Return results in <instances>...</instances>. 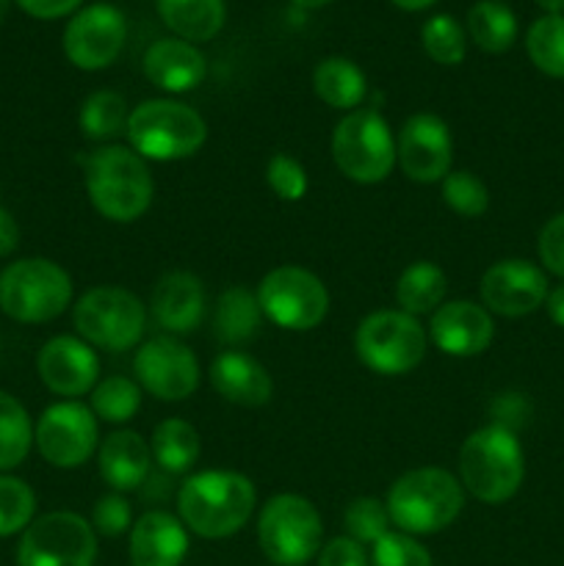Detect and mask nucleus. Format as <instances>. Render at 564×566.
Here are the masks:
<instances>
[{
    "label": "nucleus",
    "instance_id": "473e14b6",
    "mask_svg": "<svg viewBox=\"0 0 564 566\" xmlns=\"http://www.w3.org/2000/svg\"><path fill=\"white\" fill-rule=\"evenodd\" d=\"M142 387L127 376H105L92 390V412L103 423H127L142 409Z\"/></svg>",
    "mask_w": 564,
    "mask_h": 566
},
{
    "label": "nucleus",
    "instance_id": "6e6552de",
    "mask_svg": "<svg viewBox=\"0 0 564 566\" xmlns=\"http://www.w3.org/2000/svg\"><path fill=\"white\" fill-rule=\"evenodd\" d=\"M77 337L103 352H127L138 346L147 329V307L136 293L100 285L83 293L72 307Z\"/></svg>",
    "mask_w": 564,
    "mask_h": 566
},
{
    "label": "nucleus",
    "instance_id": "a18cd8bd",
    "mask_svg": "<svg viewBox=\"0 0 564 566\" xmlns=\"http://www.w3.org/2000/svg\"><path fill=\"white\" fill-rule=\"evenodd\" d=\"M28 17L36 20H59V17L75 14L83 0H14Z\"/></svg>",
    "mask_w": 564,
    "mask_h": 566
},
{
    "label": "nucleus",
    "instance_id": "4be33fe9",
    "mask_svg": "<svg viewBox=\"0 0 564 566\" xmlns=\"http://www.w3.org/2000/svg\"><path fill=\"white\" fill-rule=\"evenodd\" d=\"M133 566H180L188 553V528L169 512H147L130 528Z\"/></svg>",
    "mask_w": 564,
    "mask_h": 566
},
{
    "label": "nucleus",
    "instance_id": "4468645a",
    "mask_svg": "<svg viewBox=\"0 0 564 566\" xmlns=\"http://www.w3.org/2000/svg\"><path fill=\"white\" fill-rule=\"evenodd\" d=\"M133 374L142 390L158 401H186L199 387V363L191 348L171 335L149 337L133 357Z\"/></svg>",
    "mask_w": 564,
    "mask_h": 566
},
{
    "label": "nucleus",
    "instance_id": "f257e3e1",
    "mask_svg": "<svg viewBox=\"0 0 564 566\" xmlns=\"http://www.w3.org/2000/svg\"><path fill=\"white\" fill-rule=\"evenodd\" d=\"M258 506L254 484L236 470H202L182 481L177 512L182 525L202 539H227L238 534Z\"/></svg>",
    "mask_w": 564,
    "mask_h": 566
},
{
    "label": "nucleus",
    "instance_id": "f704fd0d",
    "mask_svg": "<svg viewBox=\"0 0 564 566\" xmlns=\"http://www.w3.org/2000/svg\"><path fill=\"white\" fill-rule=\"evenodd\" d=\"M36 520V492L22 479L0 473V539L22 534Z\"/></svg>",
    "mask_w": 564,
    "mask_h": 566
},
{
    "label": "nucleus",
    "instance_id": "b1692460",
    "mask_svg": "<svg viewBox=\"0 0 564 566\" xmlns=\"http://www.w3.org/2000/svg\"><path fill=\"white\" fill-rule=\"evenodd\" d=\"M208 376L213 390L236 407H265L274 396V381L269 370L243 352L219 354L210 363Z\"/></svg>",
    "mask_w": 564,
    "mask_h": 566
},
{
    "label": "nucleus",
    "instance_id": "4c0bfd02",
    "mask_svg": "<svg viewBox=\"0 0 564 566\" xmlns=\"http://www.w3.org/2000/svg\"><path fill=\"white\" fill-rule=\"evenodd\" d=\"M442 199L448 208L464 219H476L490 208V191L484 182L468 169H451L442 180Z\"/></svg>",
    "mask_w": 564,
    "mask_h": 566
},
{
    "label": "nucleus",
    "instance_id": "5701e85b",
    "mask_svg": "<svg viewBox=\"0 0 564 566\" xmlns=\"http://www.w3.org/2000/svg\"><path fill=\"white\" fill-rule=\"evenodd\" d=\"M97 468L105 484L114 492H119V495L138 490L142 484H147L149 473H153L149 442L138 431H114V434H108L100 442Z\"/></svg>",
    "mask_w": 564,
    "mask_h": 566
},
{
    "label": "nucleus",
    "instance_id": "8fccbe9b",
    "mask_svg": "<svg viewBox=\"0 0 564 566\" xmlns=\"http://www.w3.org/2000/svg\"><path fill=\"white\" fill-rule=\"evenodd\" d=\"M536 6H540L545 14H564V0H536Z\"/></svg>",
    "mask_w": 564,
    "mask_h": 566
},
{
    "label": "nucleus",
    "instance_id": "de8ad7c7",
    "mask_svg": "<svg viewBox=\"0 0 564 566\" xmlns=\"http://www.w3.org/2000/svg\"><path fill=\"white\" fill-rule=\"evenodd\" d=\"M545 310H547V315H551L553 324L562 326V329H564V282H562V285H556V287H551V291H547Z\"/></svg>",
    "mask_w": 564,
    "mask_h": 566
},
{
    "label": "nucleus",
    "instance_id": "20e7f679",
    "mask_svg": "<svg viewBox=\"0 0 564 566\" xmlns=\"http://www.w3.org/2000/svg\"><path fill=\"white\" fill-rule=\"evenodd\" d=\"M525 479V457L518 434L503 426H481L459 448V481L481 503H506Z\"/></svg>",
    "mask_w": 564,
    "mask_h": 566
},
{
    "label": "nucleus",
    "instance_id": "2f4dec72",
    "mask_svg": "<svg viewBox=\"0 0 564 566\" xmlns=\"http://www.w3.org/2000/svg\"><path fill=\"white\" fill-rule=\"evenodd\" d=\"M127 116H130V111H127L125 97L108 92V88H100L83 99L77 125H81L83 136L92 138V142H114L127 133Z\"/></svg>",
    "mask_w": 564,
    "mask_h": 566
},
{
    "label": "nucleus",
    "instance_id": "9b49d317",
    "mask_svg": "<svg viewBox=\"0 0 564 566\" xmlns=\"http://www.w3.org/2000/svg\"><path fill=\"white\" fill-rule=\"evenodd\" d=\"M254 293L263 318L280 329H315L330 313V291L313 271L302 265H280L269 271Z\"/></svg>",
    "mask_w": 564,
    "mask_h": 566
},
{
    "label": "nucleus",
    "instance_id": "423d86ee",
    "mask_svg": "<svg viewBox=\"0 0 564 566\" xmlns=\"http://www.w3.org/2000/svg\"><path fill=\"white\" fill-rule=\"evenodd\" d=\"M72 304V276L48 258H22L0 271V313L17 324H48Z\"/></svg>",
    "mask_w": 564,
    "mask_h": 566
},
{
    "label": "nucleus",
    "instance_id": "9d476101",
    "mask_svg": "<svg viewBox=\"0 0 564 566\" xmlns=\"http://www.w3.org/2000/svg\"><path fill=\"white\" fill-rule=\"evenodd\" d=\"M332 158L359 186L382 182L396 166V138L376 108L348 111L332 133Z\"/></svg>",
    "mask_w": 564,
    "mask_h": 566
},
{
    "label": "nucleus",
    "instance_id": "79ce46f5",
    "mask_svg": "<svg viewBox=\"0 0 564 566\" xmlns=\"http://www.w3.org/2000/svg\"><path fill=\"white\" fill-rule=\"evenodd\" d=\"M536 252H540L542 271L564 280V213L545 221L536 238Z\"/></svg>",
    "mask_w": 564,
    "mask_h": 566
},
{
    "label": "nucleus",
    "instance_id": "c756f323",
    "mask_svg": "<svg viewBox=\"0 0 564 566\" xmlns=\"http://www.w3.org/2000/svg\"><path fill=\"white\" fill-rule=\"evenodd\" d=\"M468 33L476 48L501 55L518 39V17L501 0H479L468 11Z\"/></svg>",
    "mask_w": 564,
    "mask_h": 566
},
{
    "label": "nucleus",
    "instance_id": "a211bd4d",
    "mask_svg": "<svg viewBox=\"0 0 564 566\" xmlns=\"http://www.w3.org/2000/svg\"><path fill=\"white\" fill-rule=\"evenodd\" d=\"M36 374L50 392L75 401L100 381V357L81 337L55 335L39 348Z\"/></svg>",
    "mask_w": 564,
    "mask_h": 566
},
{
    "label": "nucleus",
    "instance_id": "dca6fc26",
    "mask_svg": "<svg viewBox=\"0 0 564 566\" xmlns=\"http://www.w3.org/2000/svg\"><path fill=\"white\" fill-rule=\"evenodd\" d=\"M547 274L536 263L523 258L498 260L481 276V304L492 315L503 318H523L545 307Z\"/></svg>",
    "mask_w": 564,
    "mask_h": 566
},
{
    "label": "nucleus",
    "instance_id": "37998d69",
    "mask_svg": "<svg viewBox=\"0 0 564 566\" xmlns=\"http://www.w3.org/2000/svg\"><path fill=\"white\" fill-rule=\"evenodd\" d=\"M318 566H370L368 547L354 542L352 536H335L318 551Z\"/></svg>",
    "mask_w": 564,
    "mask_h": 566
},
{
    "label": "nucleus",
    "instance_id": "c03bdc74",
    "mask_svg": "<svg viewBox=\"0 0 564 566\" xmlns=\"http://www.w3.org/2000/svg\"><path fill=\"white\" fill-rule=\"evenodd\" d=\"M529 401L520 392H501L492 401V423L503 426V429L514 431V434H518V426H523L529 420Z\"/></svg>",
    "mask_w": 564,
    "mask_h": 566
},
{
    "label": "nucleus",
    "instance_id": "f3484780",
    "mask_svg": "<svg viewBox=\"0 0 564 566\" xmlns=\"http://www.w3.org/2000/svg\"><path fill=\"white\" fill-rule=\"evenodd\" d=\"M396 164L415 182H442L453 164V138L446 122L435 114H415L396 138Z\"/></svg>",
    "mask_w": 564,
    "mask_h": 566
},
{
    "label": "nucleus",
    "instance_id": "393cba45",
    "mask_svg": "<svg viewBox=\"0 0 564 566\" xmlns=\"http://www.w3.org/2000/svg\"><path fill=\"white\" fill-rule=\"evenodd\" d=\"M164 25L182 42H210L224 28V0H158Z\"/></svg>",
    "mask_w": 564,
    "mask_h": 566
},
{
    "label": "nucleus",
    "instance_id": "58836bf2",
    "mask_svg": "<svg viewBox=\"0 0 564 566\" xmlns=\"http://www.w3.org/2000/svg\"><path fill=\"white\" fill-rule=\"evenodd\" d=\"M370 566H435V562L415 536L390 531L370 547Z\"/></svg>",
    "mask_w": 564,
    "mask_h": 566
},
{
    "label": "nucleus",
    "instance_id": "2eb2a0df",
    "mask_svg": "<svg viewBox=\"0 0 564 566\" xmlns=\"http://www.w3.org/2000/svg\"><path fill=\"white\" fill-rule=\"evenodd\" d=\"M125 42L127 20L111 3H94L75 11L64 28L66 59L83 72H97L114 64Z\"/></svg>",
    "mask_w": 564,
    "mask_h": 566
},
{
    "label": "nucleus",
    "instance_id": "f03ea898",
    "mask_svg": "<svg viewBox=\"0 0 564 566\" xmlns=\"http://www.w3.org/2000/svg\"><path fill=\"white\" fill-rule=\"evenodd\" d=\"M86 193L103 219L130 224L153 205V171L130 147L105 144L86 158Z\"/></svg>",
    "mask_w": 564,
    "mask_h": 566
},
{
    "label": "nucleus",
    "instance_id": "cd10ccee",
    "mask_svg": "<svg viewBox=\"0 0 564 566\" xmlns=\"http://www.w3.org/2000/svg\"><path fill=\"white\" fill-rule=\"evenodd\" d=\"M149 451H153V462L164 473H188L197 464L199 451H202V446H199V431L188 420L166 418L155 426L153 437H149Z\"/></svg>",
    "mask_w": 564,
    "mask_h": 566
},
{
    "label": "nucleus",
    "instance_id": "ea45409f",
    "mask_svg": "<svg viewBox=\"0 0 564 566\" xmlns=\"http://www.w3.org/2000/svg\"><path fill=\"white\" fill-rule=\"evenodd\" d=\"M265 180L269 188L282 199V202H299L307 193V169L299 164L293 155L276 153L265 166Z\"/></svg>",
    "mask_w": 564,
    "mask_h": 566
},
{
    "label": "nucleus",
    "instance_id": "a19ab883",
    "mask_svg": "<svg viewBox=\"0 0 564 566\" xmlns=\"http://www.w3.org/2000/svg\"><path fill=\"white\" fill-rule=\"evenodd\" d=\"M92 528L94 534L105 536V539H116V536L127 534L133 528V509L119 492H108L94 503L92 512Z\"/></svg>",
    "mask_w": 564,
    "mask_h": 566
},
{
    "label": "nucleus",
    "instance_id": "7ed1b4c3",
    "mask_svg": "<svg viewBox=\"0 0 564 566\" xmlns=\"http://www.w3.org/2000/svg\"><path fill=\"white\" fill-rule=\"evenodd\" d=\"M390 523L401 534L426 536L446 531L464 509V486L442 468H418L393 481L385 497Z\"/></svg>",
    "mask_w": 564,
    "mask_h": 566
},
{
    "label": "nucleus",
    "instance_id": "a878e982",
    "mask_svg": "<svg viewBox=\"0 0 564 566\" xmlns=\"http://www.w3.org/2000/svg\"><path fill=\"white\" fill-rule=\"evenodd\" d=\"M260 324H263V310H260L258 293L241 285H232L221 293L213 313V335L224 346L249 343L258 335Z\"/></svg>",
    "mask_w": 564,
    "mask_h": 566
},
{
    "label": "nucleus",
    "instance_id": "bb28decb",
    "mask_svg": "<svg viewBox=\"0 0 564 566\" xmlns=\"http://www.w3.org/2000/svg\"><path fill=\"white\" fill-rule=\"evenodd\" d=\"M313 88L321 103L337 111H357L368 97V81L354 61L332 55L318 61L313 72Z\"/></svg>",
    "mask_w": 564,
    "mask_h": 566
},
{
    "label": "nucleus",
    "instance_id": "412c9836",
    "mask_svg": "<svg viewBox=\"0 0 564 566\" xmlns=\"http://www.w3.org/2000/svg\"><path fill=\"white\" fill-rule=\"evenodd\" d=\"M144 75L160 92L182 94L191 92L205 81L208 61H205L202 50L197 44L182 42L177 36L158 39L144 53Z\"/></svg>",
    "mask_w": 564,
    "mask_h": 566
},
{
    "label": "nucleus",
    "instance_id": "7c9ffc66",
    "mask_svg": "<svg viewBox=\"0 0 564 566\" xmlns=\"http://www.w3.org/2000/svg\"><path fill=\"white\" fill-rule=\"evenodd\" d=\"M33 448V420L11 392L0 390V473H11Z\"/></svg>",
    "mask_w": 564,
    "mask_h": 566
},
{
    "label": "nucleus",
    "instance_id": "39448f33",
    "mask_svg": "<svg viewBox=\"0 0 564 566\" xmlns=\"http://www.w3.org/2000/svg\"><path fill=\"white\" fill-rule=\"evenodd\" d=\"M127 147L144 160L191 158L208 142L202 114L177 99H144L127 116Z\"/></svg>",
    "mask_w": 564,
    "mask_h": 566
},
{
    "label": "nucleus",
    "instance_id": "c85d7f7f",
    "mask_svg": "<svg viewBox=\"0 0 564 566\" xmlns=\"http://www.w3.org/2000/svg\"><path fill=\"white\" fill-rule=\"evenodd\" d=\"M448 280L446 271L429 260L407 265L396 282V302L404 313L409 315H431L442 302H446Z\"/></svg>",
    "mask_w": 564,
    "mask_h": 566
},
{
    "label": "nucleus",
    "instance_id": "72a5a7b5",
    "mask_svg": "<svg viewBox=\"0 0 564 566\" xmlns=\"http://www.w3.org/2000/svg\"><path fill=\"white\" fill-rule=\"evenodd\" d=\"M525 53L536 70L564 81V14H545L531 22L525 33Z\"/></svg>",
    "mask_w": 564,
    "mask_h": 566
},
{
    "label": "nucleus",
    "instance_id": "aec40b11",
    "mask_svg": "<svg viewBox=\"0 0 564 566\" xmlns=\"http://www.w3.org/2000/svg\"><path fill=\"white\" fill-rule=\"evenodd\" d=\"M149 313L166 335H188L205 315V287L188 271H169L160 276L149 296Z\"/></svg>",
    "mask_w": 564,
    "mask_h": 566
},
{
    "label": "nucleus",
    "instance_id": "ddd939ff",
    "mask_svg": "<svg viewBox=\"0 0 564 566\" xmlns=\"http://www.w3.org/2000/svg\"><path fill=\"white\" fill-rule=\"evenodd\" d=\"M33 446L50 468H81L100 448L97 418L81 401L53 403L33 423Z\"/></svg>",
    "mask_w": 564,
    "mask_h": 566
},
{
    "label": "nucleus",
    "instance_id": "f8f14e48",
    "mask_svg": "<svg viewBox=\"0 0 564 566\" xmlns=\"http://www.w3.org/2000/svg\"><path fill=\"white\" fill-rule=\"evenodd\" d=\"M97 534L75 512H48L20 534L17 566H94Z\"/></svg>",
    "mask_w": 564,
    "mask_h": 566
},
{
    "label": "nucleus",
    "instance_id": "0eeeda50",
    "mask_svg": "<svg viewBox=\"0 0 564 566\" xmlns=\"http://www.w3.org/2000/svg\"><path fill=\"white\" fill-rule=\"evenodd\" d=\"M258 545L274 566H304L324 547V525L313 503L293 492L269 497L258 517Z\"/></svg>",
    "mask_w": 564,
    "mask_h": 566
},
{
    "label": "nucleus",
    "instance_id": "c9c22d12",
    "mask_svg": "<svg viewBox=\"0 0 564 566\" xmlns=\"http://www.w3.org/2000/svg\"><path fill=\"white\" fill-rule=\"evenodd\" d=\"M390 514H387L385 501H379V497H354L346 512H343L346 536H352L354 542L365 547H374L382 536L390 534Z\"/></svg>",
    "mask_w": 564,
    "mask_h": 566
},
{
    "label": "nucleus",
    "instance_id": "1a4fd4ad",
    "mask_svg": "<svg viewBox=\"0 0 564 566\" xmlns=\"http://www.w3.org/2000/svg\"><path fill=\"white\" fill-rule=\"evenodd\" d=\"M429 335L415 315L404 310H376L359 321L354 348L365 368L379 376H404L426 357Z\"/></svg>",
    "mask_w": 564,
    "mask_h": 566
},
{
    "label": "nucleus",
    "instance_id": "e433bc0d",
    "mask_svg": "<svg viewBox=\"0 0 564 566\" xmlns=\"http://www.w3.org/2000/svg\"><path fill=\"white\" fill-rule=\"evenodd\" d=\"M426 55L442 66H453L464 59V31L451 14H435L420 31Z\"/></svg>",
    "mask_w": 564,
    "mask_h": 566
},
{
    "label": "nucleus",
    "instance_id": "3c124183",
    "mask_svg": "<svg viewBox=\"0 0 564 566\" xmlns=\"http://www.w3.org/2000/svg\"><path fill=\"white\" fill-rule=\"evenodd\" d=\"M293 3H296L299 9H321V6L332 3V0H293Z\"/></svg>",
    "mask_w": 564,
    "mask_h": 566
},
{
    "label": "nucleus",
    "instance_id": "6ab92c4d",
    "mask_svg": "<svg viewBox=\"0 0 564 566\" xmlns=\"http://www.w3.org/2000/svg\"><path fill=\"white\" fill-rule=\"evenodd\" d=\"M429 343H435L448 357H476L490 348L495 337V321L484 304L468 302H442L431 313Z\"/></svg>",
    "mask_w": 564,
    "mask_h": 566
},
{
    "label": "nucleus",
    "instance_id": "603ef678",
    "mask_svg": "<svg viewBox=\"0 0 564 566\" xmlns=\"http://www.w3.org/2000/svg\"><path fill=\"white\" fill-rule=\"evenodd\" d=\"M9 9H11V0H0V25H3L6 17H9Z\"/></svg>",
    "mask_w": 564,
    "mask_h": 566
},
{
    "label": "nucleus",
    "instance_id": "49530a36",
    "mask_svg": "<svg viewBox=\"0 0 564 566\" xmlns=\"http://www.w3.org/2000/svg\"><path fill=\"white\" fill-rule=\"evenodd\" d=\"M20 247V224L6 208H0V258H9Z\"/></svg>",
    "mask_w": 564,
    "mask_h": 566
},
{
    "label": "nucleus",
    "instance_id": "09e8293b",
    "mask_svg": "<svg viewBox=\"0 0 564 566\" xmlns=\"http://www.w3.org/2000/svg\"><path fill=\"white\" fill-rule=\"evenodd\" d=\"M393 6H398V9L404 11H424L429 9V6H435L437 0H390Z\"/></svg>",
    "mask_w": 564,
    "mask_h": 566
}]
</instances>
